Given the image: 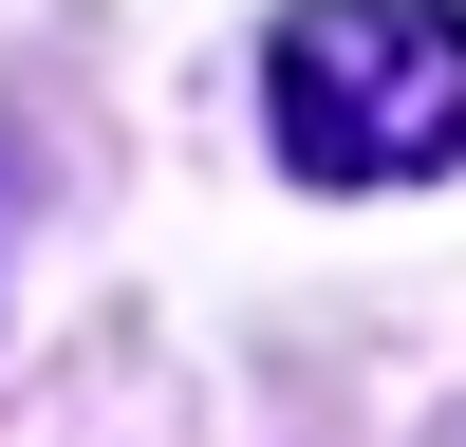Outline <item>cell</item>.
I'll return each instance as SVG.
<instances>
[{"label": "cell", "mask_w": 466, "mask_h": 447, "mask_svg": "<svg viewBox=\"0 0 466 447\" xmlns=\"http://www.w3.org/2000/svg\"><path fill=\"white\" fill-rule=\"evenodd\" d=\"M261 74H280V149L318 186L466 168V0H299Z\"/></svg>", "instance_id": "obj_1"}]
</instances>
